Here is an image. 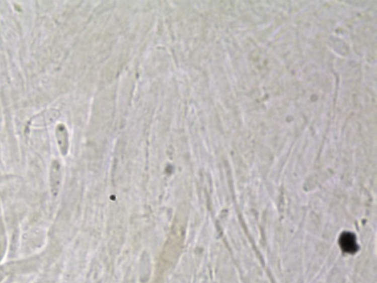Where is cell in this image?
<instances>
[{"label":"cell","instance_id":"obj_1","mask_svg":"<svg viewBox=\"0 0 377 283\" xmlns=\"http://www.w3.org/2000/svg\"><path fill=\"white\" fill-rule=\"evenodd\" d=\"M340 246L342 250L346 253L354 254L358 250V245L355 235L351 233H343L340 238Z\"/></svg>","mask_w":377,"mask_h":283},{"label":"cell","instance_id":"obj_2","mask_svg":"<svg viewBox=\"0 0 377 283\" xmlns=\"http://www.w3.org/2000/svg\"><path fill=\"white\" fill-rule=\"evenodd\" d=\"M55 136L60 147V152L65 155L68 150V132L63 123L58 124L55 128Z\"/></svg>","mask_w":377,"mask_h":283}]
</instances>
